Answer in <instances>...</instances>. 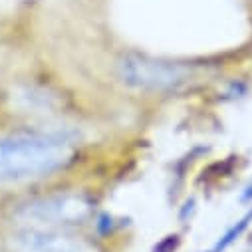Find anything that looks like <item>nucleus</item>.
Listing matches in <instances>:
<instances>
[{
  "label": "nucleus",
  "mask_w": 252,
  "mask_h": 252,
  "mask_svg": "<svg viewBox=\"0 0 252 252\" xmlns=\"http://www.w3.org/2000/svg\"><path fill=\"white\" fill-rule=\"evenodd\" d=\"M74 141L62 133L0 137V185L54 175L74 161Z\"/></svg>",
  "instance_id": "1"
},
{
  "label": "nucleus",
  "mask_w": 252,
  "mask_h": 252,
  "mask_svg": "<svg viewBox=\"0 0 252 252\" xmlns=\"http://www.w3.org/2000/svg\"><path fill=\"white\" fill-rule=\"evenodd\" d=\"M95 215V201L86 191H52L30 197L12 209L18 226L78 228Z\"/></svg>",
  "instance_id": "2"
},
{
  "label": "nucleus",
  "mask_w": 252,
  "mask_h": 252,
  "mask_svg": "<svg viewBox=\"0 0 252 252\" xmlns=\"http://www.w3.org/2000/svg\"><path fill=\"white\" fill-rule=\"evenodd\" d=\"M4 252H101L99 244L78 228L18 226L4 236Z\"/></svg>",
  "instance_id": "3"
},
{
  "label": "nucleus",
  "mask_w": 252,
  "mask_h": 252,
  "mask_svg": "<svg viewBox=\"0 0 252 252\" xmlns=\"http://www.w3.org/2000/svg\"><path fill=\"white\" fill-rule=\"evenodd\" d=\"M119 80L141 92H171L189 82V68L169 60L131 54L125 56L117 66Z\"/></svg>",
  "instance_id": "4"
},
{
  "label": "nucleus",
  "mask_w": 252,
  "mask_h": 252,
  "mask_svg": "<svg viewBox=\"0 0 252 252\" xmlns=\"http://www.w3.org/2000/svg\"><path fill=\"white\" fill-rule=\"evenodd\" d=\"M250 222H252V211H248V213H246L240 220H236V222H234L222 236H219V240L215 242V246H213L209 252H224V250H226V248H228V246H230V244H232V242H234V240L248 228Z\"/></svg>",
  "instance_id": "5"
}]
</instances>
